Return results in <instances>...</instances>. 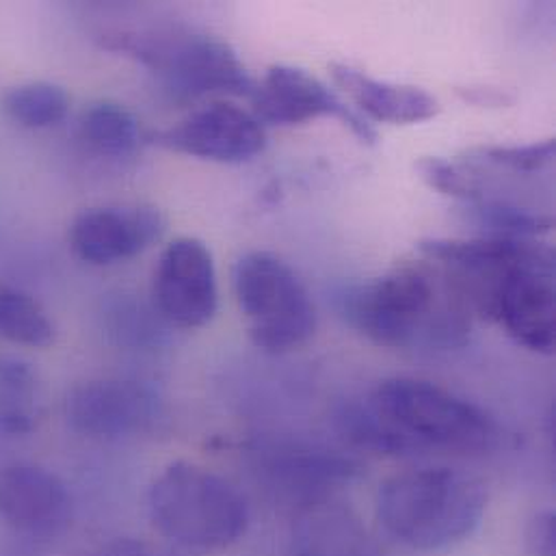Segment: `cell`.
<instances>
[{"instance_id": "cell-23", "label": "cell", "mask_w": 556, "mask_h": 556, "mask_svg": "<svg viewBox=\"0 0 556 556\" xmlns=\"http://www.w3.org/2000/svg\"><path fill=\"white\" fill-rule=\"evenodd\" d=\"M416 172L431 189H435L438 193H442L446 198L464 200L470 204L483 200L481 189L466 174H462L455 165H451L448 161H444L440 156L420 159L416 163Z\"/></svg>"}, {"instance_id": "cell-17", "label": "cell", "mask_w": 556, "mask_h": 556, "mask_svg": "<svg viewBox=\"0 0 556 556\" xmlns=\"http://www.w3.org/2000/svg\"><path fill=\"white\" fill-rule=\"evenodd\" d=\"M41 418V390L37 372L17 357L0 359V431L28 435Z\"/></svg>"}, {"instance_id": "cell-8", "label": "cell", "mask_w": 556, "mask_h": 556, "mask_svg": "<svg viewBox=\"0 0 556 556\" xmlns=\"http://www.w3.org/2000/svg\"><path fill=\"white\" fill-rule=\"evenodd\" d=\"M254 115L261 124L294 126L318 117L342 122L364 146L377 143V132L368 119L351 109L325 83L301 67L274 65L252 96Z\"/></svg>"}, {"instance_id": "cell-10", "label": "cell", "mask_w": 556, "mask_h": 556, "mask_svg": "<svg viewBox=\"0 0 556 556\" xmlns=\"http://www.w3.org/2000/svg\"><path fill=\"white\" fill-rule=\"evenodd\" d=\"M258 472L279 501L299 509L333 498L359 475V464L338 451L299 442H271L256 451Z\"/></svg>"}, {"instance_id": "cell-24", "label": "cell", "mask_w": 556, "mask_h": 556, "mask_svg": "<svg viewBox=\"0 0 556 556\" xmlns=\"http://www.w3.org/2000/svg\"><path fill=\"white\" fill-rule=\"evenodd\" d=\"M481 159L490 165L514 172H540L555 161V139H546L529 146H494L481 148Z\"/></svg>"}, {"instance_id": "cell-27", "label": "cell", "mask_w": 556, "mask_h": 556, "mask_svg": "<svg viewBox=\"0 0 556 556\" xmlns=\"http://www.w3.org/2000/svg\"><path fill=\"white\" fill-rule=\"evenodd\" d=\"M457 93L477 106H490V109H498V106H509L514 102V98L507 91H501L496 87H464L457 89Z\"/></svg>"}, {"instance_id": "cell-21", "label": "cell", "mask_w": 556, "mask_h": 556, "mask_svg": "<svg viewBox=\"0 0 556 556\" xmlns=\"http://www.w3.org/2000/svg\"><path fill=\"white\" fill-rule=\"evenodd\" d=\"M7 115L24 128H50L59 124L70 109L67 93L52 83H24L4 96Z\"/></svg>"}, {"instance_id": "cell-7", "label": "cell", "mask_w": 556, "mask_h": 556, "mask_svg": "<svg viewBox=\"0 0 556 556\" xmlns=\"http://www.w3.org/2000/svg\"><path fill=\"white\" fill-rule=\"evenodd\" d=\"M483 316L498 320L529 351H555V254L533 245L531 252L470 301Z\"/></svg>"}, {"instance_id": "cell-20", "label": "cell", "mask_w": 556, "mask_h": 556, "mask_svg": "<svg viewBox=\"0 0 556 556\" xmlns=\"http://www.w3.org/2000/svg\"><path fill=\"white\" fill-rule=\"evenodd\" d=\"M0 338L43 349L54 340V325L30 294L0 283Z\"/></svg>"}, {"instance_id": "cell-2", "label": "cell", "mask_w": 556, "mask_h": 556, "mask_svg": "<svg viewBox=\"0 0 556 556\" xmlns=\"http://www.w3.org/2000/svg\"><path fill=\"white\" fill-rule=\"evenodd\" d=\"M485 485L451 468L394 475L377 494V518L414 551H442L466 540L485 514Z\"/></svg>"}, {"instance_id": "cell-1", "label": "cell", "mask_w": 556, "mask_h": 556, "mask_svg": "<svg viewBox=\"0 0 556 556\" xmlns=\"http://www.w3.org/2000/svg\"><path fill=\"white\" fill-rule=\"evenodd\" d=\"M338 309L362 336L381 346H462L470 331V305L448 274L403 267L338 294Z\"/></svg>"}, {"instance_id": "cell-19", "label": "cell", "mask_w": 556, "mask_h": 556, "mask_svg": "<svg viewBox=\"0 0 556 556\" xmlns=\"http://www.w3.org/2000/svg\"><path fill=\"white\" fill-rule=\"evenodd\" d=\"M83 139L102 154H128L141 141L137 117L117 102L102 100L91 104L80 117Z\"/></svg>"}, {"instance_id": "cell-6", "label": "cell", "mask_w": 556, "mask_h": 556, "mask_svg": "<svg viewBox=\"0 0 556 556\" xmlns=\"http://www.w3.org/2000/svg\"><path fill=\"white\" fill-rule=\"evenodd\" d=\"M232 279L239 307L258 349L286 353L314 336L316 312L309 294L281 258L267 252L245 254L235 265Z\"/></svg>"}, {"instance_id": "cell-13", "label": "cell", "mask_w": 556, "mask_h": 556, "mask_svg": "<svg viewBox=\"0 0 556 556\" xmlns=\"http://www.w3.org/2000/svg\"><path fill=\"white\" fill-rule=\"evenodd\" d=\"M72 520V498L65 483L50 470L33 464L0 468V522L11 531L52 540Z\"/></svg>"}, {"instance_id": "cell-22", "label": "cell", "mask_w": 556, "mask_h": 556, "mask_svg": "<svg viewBox=\"0 0 556 556\" xmlns=\"http://www.w3.org/2000/svg\"><path fill=\"white\" fill-rule=\"evenodd\" d=\"M472 219L496 235V239H529L538 235H546L553 230V219L535 215L531 211L511 206V204H501V202H472L470 211Z\"/></svg>"}, {"instance_id": "cell-26", "label": "cell", "mask_w": 556, "mask_h": 556, "mask_svg": "<svg viewBox=\"0 0 556 556\" xmlns=\"http://www.w3.org/2000/svg\"><path fill=\"white\" fill-rule=\"evenodd\" d=\"M87 556H178L167 555V553H161L143 542H137V540H113V542H106L98 548H93Z\"/></svg>"}, {"instance_id": "cell-9", "label": "cell", "mask_w": 556, "mask_h": 556, "mask_svg": "<svg viewBox=\"0 0 556 556\" xmlns=\"http://www.w3.org/2000/svg\"><path fill=\"white\" fill-rule=\"evenodd\" d=\"M65 418L87 438L119 440L152 431L163 418V405L146 383L100 379L76 386L67 394Z\"/></svg>"}, {"instance_id": "cell-14", "label": "cell", "mask_w": 556, "mask_h": 556, "mask_svg": "<svg viewBox=\"0 0 556 556\" xmlns=\"http://www.w3.org/2000/svg\"><path fill=\"white\" fill-rule=\"evenodd\" d=\"M163 230L165 219L152 206L91 208L74 219L70 245L80 261L104 267L141 254Z\"/></svg>"}, {"instance_id": "cell-5", "label": "cell", "mask_w": 556, "mask_h": 556, "mask_svg": "<svg viewBox=\"0 0 556 556\" xmlns=\"http://www.w3.org/2000/svg\"><path fill=\"white\" fill-rule=\"evenodd\" d=\"M104 46L146 65L174 100L204 96H254L256 83L235 48L193 33H113Z\"/></svg>"}, {"instance_id": "cell-16", "label": "cell", "mask_w": 556, "mask_h": 556, "mask_svg": "<svg viewBox=\"0 0 556 556\" xmlns=\"http://www.w3.org/2000/svg\"><path fill=\"white\" fill-rule=\"evenodd\" d=\"M292 556H377V548L357 516L329 498L299 509Z\"/></svg>"}, {"instance_id": "cell-3", "label": "cell", "mask_w": 556, "mask_h": 556, "mask_svg": "<svg viewBox=\"0 0 556 556\" xmlns=\"http://www.w3.org/2000/svg\"><path fill=\"white\" fill-rule=\"evenodd\" d=\"M148 511L163 538L193 551L228 548L250 527L241 492L224 477L187 462L167 466L154 479Z\"/></svg>"}, {"instance_id": "cell-25", "label": "cell", "mask_w": 556, "mask_h": 556, "mask_svg": "<svg viewBox=\"0 0 556 556\" xmlns=\"http://www.w3.org/2000/svg\"><path fill=\"white\" fill-rule=\"evenodd\" d=\"M527 544L533 555L556 556V516L553 511H542L531 520Z\"/></svg>"}, {"instance_id": "cell-11", "label": "cell", "mask_w": 556, "mask_h": 556, "mask_svg": "<svg viewBox=\"0 0 556 556\" xmlns=\"http://www.w3.org/2000/svg\"><path fill=\"white\" fill-rule=\"evenodd\" d=\"M152 296L159 314L178 327L211 323L219 305L211 250L189 237L169 243L154 271Z\"/></svg>"}, {"instance_id": "cell-12", "label": "cell", "mask_w": 556, "mask_h": 556, "mask_svg": "<svg viewBox=\"0 0 556 556\" xmlns=\"http://www.w3.org/2000/svg\"><path fill=\"white\" fill-rule=\"evenodd\" d=\"M154 139L163 148L215 163H248L267 146L261 119L232 102H211Z\"/></svg>"}, {"instance_id": "cell-15", "label": "cell", "mask_w": 556, "mask_h": 556, "mask_svg": "<svg viewBox=\"0 0 556 556\" xmlns=\"http://www.w3.org/2000/svg\"><path fill=\"white\" fill-rule=\"evenodd\" d=\"M329 72L357 109L377 122L409 126L433 119L440 113V102L420 87L377 80L346 63H331Z\"/></svg>"}, {"instance_id": "cell-18", "label": "cell", "mask_w": 556, "mask_h": 556, "mask_svg": "<svg viewBox=\"0 0 556 556\" xmlns=\"http://www.w3.org/2000/svg\"><path fill=\"white\" fill-rule=\"evenodd\" d=\"M333 420L338 433L353 448L388 457H407L420 453L379 412H375V407L368 401L364 405L355 401L342 403Z\"/></svg>"}, {"instance_id": "cell-4", "label": "cell", "mask_w": 556, "mask_h": 556, "mask_svg": "<svg viewBox=\"0 0 556 556\" xmlns=\"http://www.w3.org/2000/svg\"><path fill=\"white\" fill-rule=\"evenodd\" d=\"M368 403L420 453L433 448L483 455L501 440V429L485 409L425 379H388Z\"/></svg>"}]
</instances>
